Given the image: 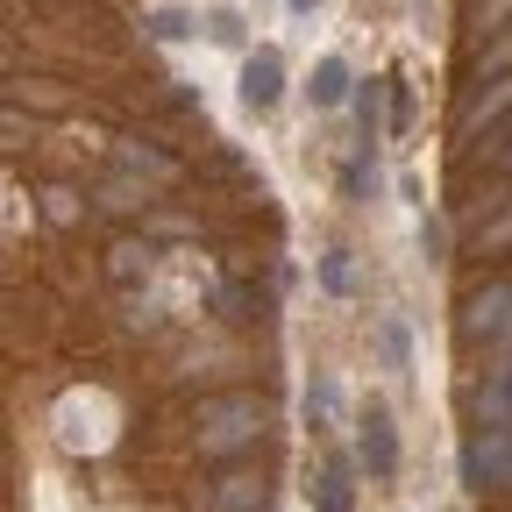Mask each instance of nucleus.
<instances>
[{
  "instance_id": "9",
  "label": "nucleus",
  "mask_w": 512,
  "mask_h": 512,
  "mask_svg": "<svg viewBox=\"0 0 512 512\" xmlns=\"http://www.w3.org/2000/svg\"><path fill=\"white\" fill-rule=\"evenodd\" d=\"M356 121H363V150H370L377 128H384V86H363V93H356Z\"/></svg>"
},
{
  "instance_id": "1",
  "label": "nucleus",
  "mask_w": 512,
  "mask_h": 512,
  "mask_svg": "<svg viewBox=\"0 0 512 512\" xmlns=\"http://www.w3.org/2000/svg\"><path fill=\"white\" fill-rule=\"evenodd\" d=\"M256 434H264V399H207L200 406V456L228 463L242 456V448H256Z\"/></svg>"
},
{
  "instance_id": "10",
  "label": "nucleus",
  "mask_w": 512,
  "mask_h": 512,
  "mask_svg": "<svg viewBox=\"0 0 512 512\" xmlns=\"http://www.w3.org/2000/svg\"><path fill=\"white\" fill-rule=\"evenodd\" d=\"M377 349H384V363H392V370H406V328H399V320H377Z\"/></svg>"
},
{
  "instance_id": "13",
  "label": "nucleus",
  "mask_w": 512,
  "mask_h": 512,
  "mask_svg": "<svg viewBox=\"0 0 512 512\" xmlns=\"http://www.w3.org/2000/svg\"><path fill=\"white\" fill-rule=\"evenodd\" d=\"M320 278H328V292H349V256H328V264H320Z\"/></svg>"
},
{
  "instance_id": "6",
  "label": "nucleus",
  "mask_w": 512,
  "mask_h": 512,
  "mask_svg": "<svg viewBox=\"0 0 512 512\" xmlns=\"http://www.w3.org/2000/svg\"><path fill=\"white\" fill-rule=\"evenodd\" d=\"M207 498H214V512H256V505H264V484H256V477H242V470H228V477H221Z\"/></svg>"
},
{
  "instance_id": "4",
  "label": "nucleus",
  "mask_w": 512,
  "mask_h": 512,
  "mask_svg": "<svg viewBox=\"0 0 512 512\" xmlns=\"http://www.w3.org/2000/svg\"><path fill=\"white\" fill-rule=\"evenodd\" d=\"M278 93H285V57L278 50H256L249 64H242V107H278Z\"/></svg>"
},
{
  "instance_id": "8",
  "label": "nucleus",
  "mask_w": 512,
  "mask_h": 512,
  "mask_svg": "<svg viewBox=\"0 0 512 512\" xmlns=\"http://www.w3.org/2000/svg\"><path fill=\"white\" fill-rule=\"evenodd\" d=\"M306 93H313V107H342V100H349V64H342V57H320Z\"/></svg>"
},
{
  "instance_id": "14",
  "label": "nucleus",
  "mask_w": 512,
  "mask_h": 512,
  "mask_svg": "<svg viewBox=\"0 0 512 512\" xmlns=\"http://www.w3.org/2000/svg\"><path fill=\"white\" fill-rule=\"evenodd\" d=\"M420 242H427V256L441 264V249H448V235H441V221H420Z\"/></svg>"
},
{
  "instance_id": "2",
  "label": "nucleus",
  "mask_w": 512,
  "mask_h": 512,
  "mask_svg": "<svg viewBox=\"0 0 512 512\" xmlns=\"http://www.w3.org/2000/svg\"><path fill=\"white\" fill-rule=\"evenodd\" d=\"M505 470H512V427H484V434L463 448V484L484 491V484H498Z\"/></svg>"
},
{
  "instance_id": "5",
  "label": "nucleus",
  "mask_w": 512,
  "mask_h": 512,
  "mask_svg": "<svg viewBox=\"0 0 512 512\" xmlns=\"http://www.w3.org/2000/svg\"><path fill=\"white\" fill-rule=\"evenodd\" d=\"M477 86H484V93H470V100L456 107V136H463V143L477 136L484 121H498V114L512 107V72H505V79H477Z\"/></svg>"
},
{
  "instance_id": "7",
  "label": "nucleus",
  "mask_w": 512,
  "mask_h": 512,
  "mask_svg": "<svg viewBox=\"0 0 512 512\" xmlns=\"http://www.w3.org/2000/svg\"><path fill=\"white\" fill-rule=\"evenodd\" d=\"M313 512H349V463L328 456V470L313 477Z\"/></svg>"
},
{
  "instance_id": "3",
  "label": "nucleus",
  "mask_w": 512,
  "mask_h": 512,
  "mask_svg": "<svg viewBox=\"0 0 512 512\" xmlns=\"http://www.w3.org/2000/svg\"><path fill=\"white\" fill-rule=\"evenodd\" d=\"M356 456H363V470H370V477H392V470H399V434H392V413H384V406H370V413H363Z\"/></svg>"
},
{
  "instance_id": "11",
  "label": "nucleus",
  "mask_w": 512,
  "mask_h": 512,
  "mask_svg": "<svg viewBox=\"0 0 512 512\" xmlns=\"http://www.w3.org/2000/svg\"><path fill=\"white\" fill-rule=\"evenodd\" d=\"M328 413H335V384H328V377H313V384H306V420H313V427H328Z\"/></svg>"
},
{
  "instance_id": "12",
  "label": "nucleus",
  "mask_w": 512,
  "mask_h": 512,
  "mask_svg": "<svg viewBox=\"0 0 512 512\" xmlns=\"http://www.w3.org/2000/svg\"><path fill=\"white\" fill-rule=\"evenodd\" d=\"M207 36H214V43H235L242 29H235V15H228V8H214V15H207Z\"/></svg>"
},
{
  "instance_id": "15",
  "label": "nucleus",
  "mask_w": 512,
  "mask_h": 512,
  "mask_svg": "<svg viewBox=\"0 0 512 512\" xmlns=\"http://www.w3.org/2000/svg\"><path fill=\"white\" fill-rule=\"evenodd\" d=\"M306 8H313V0H292V15H306Z\"/></svg>"
}]
</instances>
